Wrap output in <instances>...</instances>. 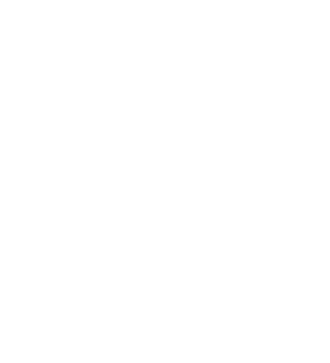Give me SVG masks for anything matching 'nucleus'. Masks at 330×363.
Segmentation results:
<instances>
[]
</instances>
